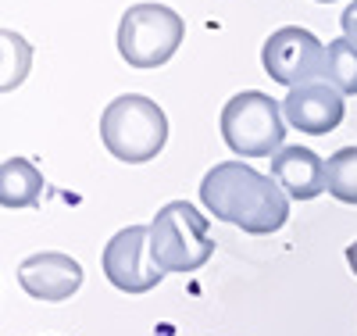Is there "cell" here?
Instances as JSON below:
<instances>
[{"mask_svg": "<svg viewBox=\"0 0 357 336\" xmlns=\"http://www.w3.org/2000/svg\"><path fill=\"white\" fill-rule=\"evenodd\" d=\"M321 61H325L321 40L314 33H307V29H301V25L275 29V33L264 40V50H261L264 72L275 82L289 86V89L318 82L321 79Z\"/></svg>", "mask_w": 357, "mask_h": 336, "instance_id": "obj_7", "label": "cell"}, {"mask_svg": "<svg viewBox=\"0 0 357 336\" xmlns=\"http://www.w3.org/2000/svg\"><path fill=\"white\" fill-rule=\"evenodd\" d=\"M215 254L211 219L190 200H168L151 222V258L165 272H197Z\"/></svg>", "mask_w": 357, "mask_h": 336, "instance_id": "obj_3", "label": "cell"}, {"mask_svg": "<svg viewBox=\"0 0 357 336\" xmlns=\"http://www.w3.org/2000/svg\"><path fill=\"white\" fill-rule=\"evenodd\" d=\"M347 261H350V272H354V276H357V240H354L350 247H347Z\"/></svg>", "mask_w": 357, "mask_h": 336, "instance_id": "obj_15", "label": "cell"}, {"mask_svg": "<svg viewBox=\"0 0 357 336\" xmlns=\"http://www.w3.org/2000/svg\"><path fill=\"white\" fill-rule=\"evenodd\" d=\"M100 140L111 150V158L126 165H143L165 150L168 118L158 108V101L143 94H122L100 115Z\"/></svg>", "mask_w": 357, "mask_h": 336, "instance_id": "obj_2", "label": "cell"}, {"mask_svg": "<svg viewBox=\"0 0 357 336\" xmlns=\"http://www.w3.org/2000/svg\"><path fill=\"white\" fill-rule=\"evenodd\" d=\"M318 4H333V0H318Z\"/></svg>", "mask_w": 357, "mask_h": 336, "instance_id": "obj_16", "label": "cell"}, {"mask_svg": "<svg viewBox=\"0 0 357 336\" xmlns=\"http://www.w3.org/2000/svg\"><path fill=\"white\" fill-rule=\"evenodd\" d=\"M18 283L36 300H68L82 286V265L72 254L43 251L18 265Z\"/></svg>", "mask_w": 357, "mask_h": 336, "instance_id": "obj_9", "label": "cell"}, {"mask_svg": "<svg viewBox=\"0 0 357 336\" xmlns=\"http://www.w3.org/2000/svg\"><path fill=\"white\" fill-rule=\"evenodd\" d=\"M282 115L293 129H301L307 136H325L333 133L343 115H347V104H343V94L333 89L329 82H307V86H296L286 94L282 101Z\"/></svg>", "mask_w": 357, "mask_h": 336, "instance_id": "obj_8", "label": "cell"}, {"mask_svg": "<svg viewBox=\"0 0 357 336\" xmlns=\"http://www.w3.org/2000/svg\"><path fill=\"white\" fill-rule=\"evenodd\" d=\"M186 36L183 15H175L165 4H132L118 22V54L129 68L151 72L178 50Z\"/></svg>", "mask_w": 357, "mask_h": 336, "instance_id": "obj_5", "label": "cell"}, {"mask_svg": "<svg viewBox=\"0 0 357 336\" xmlns=\"http://www.w3.org/2000/svg\"><path fill=\"white\" fill-rule=\"evenodd\" d=\"M325 190L343 204H357V147H340L325 161Z\"/></svg>", "mask_w": 357, "mask_h": 336, "instance_id": "obj_13", "label": "cell"}, {"mask_svg": "<svg viewBox=\"0 0 357 336\" xmlns=\"http://www.w3.org/2000/svg\"><path fill=\"white\" fill-rule=\"evenodd\" d=\"M340 25H343V40H350L357 47V0L340 15Z\"/></svg>", "mask_w": 357, "mask_h": 336, "instance_id": "obj_14", "label": "cell"}, {"mask_svg": "<svg viewBox=\"0 0 357 336\" xmlns=\"http://www.w3.org/2000/svg\"><path fill=\"white\" fill-rule=\"evenodd\" d=\"M321 82H329L333 89H340L343 97L357 94V47L350 40H333L329 47H325Z\"/></svg>", "mask_w": 357, "mask_h": 336, "instance_id": "obj_12", "label": "cell"}, {"mask_svg": "<svg viewBox=\"0 0 357 336\" xmlns=\"http://www.w3.org/2000/svg\"><path fill=\"white\" fill-rule=\"evenodd\" d=\"M200 200L207 215L229 222L250 236L279 233L289 219V197L272 175L247 161H222L200 179Z\"/></svg>", "mask_w": 357, "mask_h": 336, "instance_id": "obj_1", "label": "cell"}, {"mask_svg": "<svg viewBox=\"0 0 357 336\" xmlns=\"http://www.w3.org/2000/svg\"><path fill=\"white\" fill-rule=\"evenodd\" d=\"M43 193V172L25 161V158H8L0 165V204L4 207H33Z\"/></svg>", "mask_w": 357, "mask_h": 336, "instance_id": "obj_11", "label": "cell"}, {"mask_svg": "<svg viewBox=\"0 0 357 336\" xmlns=\"http://www.w3.org/2000/svg\"><path fill=\"white\" fill-rule=\"evenodd\" d=\"M272 179L293 200H314L325 193V161L307 147H282L272 158Z\"/></svg>", "mask_w": 357, "mask_h": 336, "instance_id": "obj_10", "label": "cell"}, {"mask_svg": "<svg viewBox=\"0 0 357 336\" xmlns=\"http://www.w3.org/2000/svg\"><path fill=\"white\" fill-rule=\"evenodd\" d=\"M100 265L107 283L122 293H146L165 279V272L151 258V226L118 229L100 254Z\"/></svg>", "mask_w": 357, "mask_h": 336, "instance_id": "obj_6", "label": "cell"}, {"mask_svg": "<svg viewBox=\"0 0 357 336\" xmlns=\"http://www.w3.org/2000/svg\"><path fill=\"white\" fill-rule=\"evenodd\" d=\"M282 104L261 89H243L222 108V140L240 158H275L286 140Z\"/></svg>", "mask_w": 357, "mask_h": 336, "instance_id": "obj_4", "label": "cell"}]
</instances>
